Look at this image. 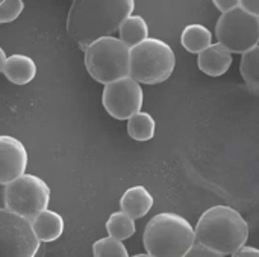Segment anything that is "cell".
I'll return each mask as SVG.
<instances>
[{
	"label": "cell",
	"mask_w": 259,
	"mask_h": 257,
	"mask_svg": "<svg viewBox=\"0 0 259 257\" xmlns=\"http://www.w3.org/2000/svg\"><path fill=\"white\" fill-rule=\"evenodd\" d=\"M134 8L135 0H73L67 17V33L85 50L97 38L118 32Z\"/></svg>",
	"instance_id": "obj_1"
},
{
	"label": "cell",
	"mask_w": 259,
	"mask_h": 257,
	"mask_svg": "<svg viewBox=\"0 0 259 257\" xmlns=\"http://www.w3.org/2000/svg\"><path fill=\"white\" fill-rule=\"evenodd\" d=\"M249 238V224L231 206H214L202 214L196 224V241L219 257L234 256Z\"/></svg>",
	"instance_id": "obj_2"
},
{
	"label": "cell",
	"mask_w": 259,
	"mask_h": 257,
	"mask_svg": "<svg viewBox=\"0 0 259 257\" xmlns=\"http://www.w3.org/2000/svg\"><path fill=\"white\" fill-rule=\"evenodd\" d=\"M143 244L149 256H187L196 244V229L182 215L162 212L147 223Z\"/></svg>",
	"instance_id": "obj_3"
},
{
	"label": "cell",
	"mask_w": 259,
	"mask_h": 257,
	"mask_svg": "<svg viewBox=\"0 0 259 257\" xmlns=\"http://www.w3.org/2000/svg\"><path fill=\"white\" fill-rule=\"evenodd\" d=\"M88 74L99 83H109L131 76V47L112 35L93 41L83 50Z\"/></svg>",
	"instance_id": "obj_4"
},
{
	"label": "cell",
	"mask_w": 259,
	"mask_h": 257,
	"mask_svg": "<svg viewBox=\"0 0 259 257\" xmlns=\"http://www.w3.org/2000/svg\"><path fill=\"white\" fill-rule=\"evenodd\" d=\"M175 67V52L162 39L146 38L131 48V77L140 83H162L170 79Z\"/></svg>",
	"instance_id": "obj_5"
},
{
	"label": "cell",
	"mask_w": 259,
	"mask_h": 257,
	"mask_svg": "<svg viewBox=\"0 0 259 257\" xmlns=\"http://www.w3.org/2000/svg\"><path fill=\"white\" fill-rule=\"evenodd\" d=\"M3 198L5 208L32 221L47 209L50 203V188L42 179L24 173L21 177L5 185Z\"/></svg>",
	"instance_id": "obj_6"
},
{
	"label": "cell",
	"mask_w": 259,
	"mask_h": 257,
	"mask_svg": "<svg viewBox=\"0 0 259 257\" xmlns=\"http://www.w3.org/2000/svg\"><path fill=\"white\" fill-rule=\"evenodd\" d=\"M215 36L232 53L243 55L259 42V17L243 6L223 12L215 23Z\"/></svg>",
	"instance_id": "obj_7"
},
{
	"label": "cell",
	"mask_w": 259,
	"mask_h": 257,
	"mask_svg": "<svg viewBox=\"0 0 259 257\" xmlns=\"http://www.w3.org/2000/svg\"><path fill=\"white\" fill-rule=\"evenodd\" d=\"M41 245L32 221L8 208L0 209V256L33 257Z\"/></svg>",
	"instance_id": "obj_8"
},
{
	"label": "cell",
	"mask_w": 259,
	"mask_h": 257,
	"mask_svg": "<svg viewBox=\"0 0 259 257\" xmlns=\"http://www.w3.org/2000/svg\"><path fill=\"white\" fill-rule=\"evenodd\" d=\"M143 88L131 76L117 79L105 85L102 103L106 112L115 120H129L143 108Z\"/></svg>",
	"instance_id": "obj_9"
},
{
	"label": "cell",
	"mask_w": 259,
	"mask_h": 257,
	"mask_svg": "<svg viewBox=\"0 0 259 257\" xmlns=\"http://www.w3.org/2000/svg\"><path fill=\"white\" fill-rule=\"evenodd\" d=\"M27 167V150L21 141L14 136H0V183L5 186L9 182L21 177Z\"/></svg>",
	"instance_id": "obj_10"
},
{
	"label": "cell",
	"mask_w": 259,
	"mask_h": 257,
	"mask_svg": "<svg viewBox=\"0 0 259 257\" xmlns=\"http://www.w3.org/2000/svg\"><path fill=\"white\" fill-rule=\"evenodd\" d=\"M232 61H234L232 52L219 41L206 47L197 56V65L200 71L212 77H219L225 74L231 68Z\"/></svg>",
	"instance_id": "obj_11"
},
{
	"label": "cell",
	"mask_w": 259,
	"mask_h": 257,
	"mask_svg": "<svg viewBox=\"0 0 259 257\" xmlns=\"http://www.w3.org/2000/svg\"><path fill=\"white\" fill-rule=\"evenodd\" d=\"M5 77L15 85L30 83L36 76V64L26 55H11L6 62L0 65Z\"/></svg>",
	"instance_id": "obj_12"
},
{
	"label": "cell",
	"mask_w": 259,
	"mask_h": 257,
	"mask_svg": "<svg viewBox=\"0 0 259 257\" xmlns=\"http://www.w3.org/2000/svg\"><path fill=\"white\" fill-rule=\"evenodd\" d=\"M120 208L127 215L138 220L150 212V209L153 208V197L144 186H132L121 195Z\"/></svg>",
	"instance_id": "obj_13"
},
{
	"label": "cell",
	"mask_w": 259,
	"mask_h": 257,
	"mask_svg": "<svg viewBox=\"0 0 259 257\" xmlns=\"http://www.w3.org/2000/svg\"><path fill=\"white\" fill-rule=\"evenodd\" d=\"M33 230L41 242H53L64 233V218L53 211H42L36 218L32 220Z\"/></svg>",
	"instance_id": "obj_14"
},
{
	"label": "cell",
	"mask_w": 259,
	"mask_h": 257,
	"mask_svg": "<svg viewBox=\"0 0 259 257\" xmlns=\"http://www.w3.org/2000/svg\"><path fill=\"white\" fill-rule=\"evenodd\" d=\"M182 47L194 55H199L212 44V33L203 24H188L181 35Z\"/></svg>",
	"instance_id": "obj_15"
},
{
	"label": "cell",
	"mask_w": 259,
	"mask_h": 257,
	"mask_svg": "<svg viewBox=\"0 0 259 257\" xmlns=\"http://www.w3.org/2000/svg\"><path fill=\"white\" fill-rule=\"evenodd\" d=\"M120 39L131 48L149 38V24L141 15H129L118 29Z\"/></svg>",
	"instance_id": "obj_16"
},
{
	"label": "cell",
	"mask_w": 259,
	"mask_h": 257,
	"mask_svg": "<svg viewBox=\"0 0 259 257\" xmlns=\"http://www.w3.org/2000/svg\"><path fill=\"white\" fill-rule=\"evenodd\" d=\"M156 123L149 112H137L127 120V133L132 139L146 142L155 136Z\"/></svg>",
	"instance_id": "obj_17"
},
{
	"label": "cell",
	"mask_w": 259,
	"mask_h": 257,
	"mask_svg": "<svg viewBox=\"0 0 259 257\" xmlns=\"http://www.w3.org/2000/svg\"><path fill=\"white\" fill-rule=\"evenodd\" d=\"M106 232L108 235L124 241L129 239L135 235L137 227H135V218H132L131 215H127L124 211L120 212H114L109 220L106 221Z\"/></svg>",
	"instance_id": "obj_18"
},
{
	"label": "cell",
	"mask_w": 259,
	"mask_h": 257,
	"mask_svg": "<svg viewBox=\"0 0 259 257\" xmlns=\"http://www.w3.org/2000/svg\"><path fill=\"white\" fill-rule=\"evenodd\" d=\"M240 73L249 88L259 91V44L241 55Z\"/></svg>",
	"instance_id": "obj_19"
},
{
	"label": "cell",
	"mask_w": 259,
	"mask_h": 257,
	"mask_svg": "<svg viewBox=\"0 0 259 257\" xmlns=\"http://www.w3.org/2000/svg\"><path fill=\"white\" fill-rule=\"evenodd\" d=\"M93 254L96 257H127V248L123 244V241L114 238V236H106L93 244Z\"/></svg>",
	"instance_id": "obj_20"
},
{
	"label": "cell",
	"mask_w": 259,
	"mask_h": 257,
	"mask_svg": "<svg viewBox=\"0 0 259 257\" xmlns=\"http://www.w3.org/2000/svg\"><path fill=\"white\" fill-rule=\"evenodd\" d=\"M24 9L23 0H0V23H11L20 17Z\"/></svg>",
	"instance_id": "obj_21"
},
{
	"label": "cell",
	"mask_w": 259,
	"mask_h": 257,
	"mask_svg": "<svg viewBox=\"0 0 259 257\" xmlns=\"http://www.w3.org/2000/svg\"><path fill=\"white\" fill-rule=\"evenodd\" d=\"M187 256L219 257V254H217L215 251H212L211 248H208L206 245H203V244H200V242H197V241H196V244L193 245V248L188 251V254H187Z\"/></svg>",
	"instance_id": "obj_22"
},
{
	"label": "cell",
	"mask_w": 259,
	"mask_h": 257,
	"mask_svg": "<svg viewBox=\"0 0 259 257\" xmlns=\"http://www.w3.org/2000/svg\"><path fill=\"white\" fill-rule=\"evenodd\" d=\"M215 8L222 12H228L237 6H241V0H212Z\"/></svg>",
	"instance_id": "obj_23"
},
{
	"label": "cell",
	"mask_w": 259,
	"mask_h": 257,
	"mask_svg": "<svg viewBox=\"0 0 259 257\" xmlns=\"http://www.w3.org/2000/svg\"><path fill=\"white\" fill-rule=\"evenodd\" d=\"M234 256L238 257H259V248H255V247H246L243 245Z\"/></svg>",
	"instance_id": "obj_24"
},
{
	"label": "cell",
	"mask_w": 259,
	"mask_h": 257,
	"mask_svg": "<svg viewBox=\"0 0 259 257\" xmlns=\"http://www.w3.org/2000/svg\"><path fill=\"white\" fill-rule=\"evenodd\" d=\"M241 6L259 17V0H241Z\"/></svg>",
	"instance_id": "obj_25"
},
{
	"label": "cell",
	"mask_w": 259,
	"mask_h": 257,
	"mask_svg": "<svg viewBox=\"0 0 259 257\" xmlns=\"http://www.w3.org/2000/svg\"><path fill=\"white\" fill-rule=\"evenodd\" d=\"M0 59H2V64H5V62H6V59H8V56L5 55V50H3V48L0 50ZM2 64H0V65H2Z\"/></svg>",
	"instance_id": "obj_26"
}]
</instances>
